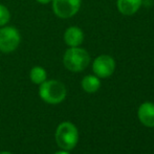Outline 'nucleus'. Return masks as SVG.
I'll return each mask as SVG.
<instances>
[{"mask_svg": "<svg viewBox=\"0 0 154 154\" xmlns=\"http://www.w3.org/2000/svg\"><path fill=\"white\" fill-rule=\"evenodd\" d=\"M55 154H69L68 152H66V151H59V152L55 153Z\"/></svg>", "mask_w": 154, "mask_h": 154, "instance_id": "14", "label": "nucleus"}, {"mask_svg": "<svg viewBox=\"0 0 154 154\" xmlns=\"http://www.w3.org/2000/svg\"><path fill=\"white\" fill-rule=\"evenodd\" d=\"M31 80L35 84H41L46 80V71L40 66H36L31 70Z\"/></svg>", "mask_w": 154, "mask_h": 154, "instance_id": "11", "label": "nucleus"}, {"mask_svg": "<svg viewBox=\"0 0 154 154\" xmlns=\"http://www.w3.org/2000/svg\"><path fill=\"white\" fill-rule=\"evenodd\" d=\"M11 14L4 5L0 4V26H4L10 21Z\"/></svg>", "mask_w": 154, "mask_h": 154, "instance_id": "12", "label": "nucleus"}, {"mask_svg": "<svg viewBox=\"0 0 154 154\" xmlns=\"http://www.w3.org/2000/svg\"><path fill=\"white\" fill-rule=\"evenodd\" d=\"M138 119L147 127H154V104L144 103L138 108Z\"/></svg>", "mask_w": 154, "mask_h": 154, "instance_id": "8", "label": "nucleus"}, {"mask_svg": "<svg viewBox=\"0 0 154 154\" xmlns=\"http://www.w3.org/2000/svg\"><path fill=\"white\" fill-rule=\"evenodd\" d=\"M37 1L39 2V3H42V4H47L49 3V2H51L53 0H37Z\"/></svg>", "mask_w": 154, "mask_h": 154, "instance_id": "13", "label": "nucleus"}, {"mask_svg": "<svg viewBox=\"0 0 154 154\" xmlns=\"http://www.w3.org/2000/svg\"><path fill=\"white\" fill-rule=\"evenodd\" d=\"M78 140L79 134L75 125L69 122H64L58 126L56 131V140L60 148L71 150L75 147Z\"/></svg>", "mask_w": 154, "mask_h": 154, "instance_id": "3", "label": "nucleus"}, {"mask_svg": "<svg viewBox=\"0 0 154 154\" xmlns=\"http://www.w3.org/2000/svg\"><path fill=\"white\" fill-rule=\"evenodd\" d=\"M0 154H13L11 152H6V151H3V152H0Z\"/></svg>", "mask_w": 154, "mask_h": 154, "instance_id": "15", "label": "nucleus"}, {"mask_svg": "<svg viewBox=\"0 0 154 154\" xmlns=\"http://www.w3.org/2000/svg\"><path fill=\"white\" fill-rule=\"evenodd\" d=\"M90 57L88 53L80 47H70L67 49L63 57L64 65L68 70L73 72L82 71L88 66Z\"/></svg>", "mask_w": 154, "mask_h": 154, "instance_id": "1", "label": "nucleus"}, {"mask_svg": "<svg viewBox=\"0 0 154 154\" xmlns=\"http://www.w3.org/2000/svg\"><path fill=\"white\" fill-rule=\"evenodd\" d=\"M20 44V35L17 29L4 26L0 29V51L4 54L13 53Z\"/></svg>", "mask_w": 154, "mask_h": 154, "instance_id": "4", "label": "nucleus"}, {"mask_svg": "<svg viewBox=\"0 0 154 154\" xmlns=\"http://www.w3.org/2000/svg\"><path fill=\"white\" fill-rule=\"evenodd\" d=\"M39 94L41 99L48 104H59L66 97V88L57 80L44 81L41 83Z\"/></svg>", "mask_w": 154, "mask_h": 154, "instance_id": "2", "label": "nucleus"}, {"mask_svg": "<svg viewBox=\"0 0 154 154\" xmlns=\"http://www.w3.org/2000/svg\"><path fill=\"white\" fill-rule=\"evenodd\" d=\"M64 40L68 46L78 47L82 44L84 40V34L81 29L77 26H71L66 29L64 34Z\"/></svg>", "mask_w": 154, "mask_h": 154, "instance_id": "7", "label": "nucleus"}, {"mask_svg": "<svg viewBox=\"0 0 154 154\" xmlns=\"http://www.w3.org/2000/svg\"><path fill=\"white\" fill-rule=\"evenodd\" d=\"M101 86V82L94 75H86L83 80H82V87L86 92H95Z\"/></svg>", "mask_w": 154, "mask_h": 154, "instance_id": "10", "label": "nucleus"}, {"mask_svg": "<svg viewBox=\"0 0 154 154\" xmlns=\"http://www.w3.org/2000/svg\"><path fill=\"white\" fill-rule=\"evenodd\" d=\"M51 2L55 14L62 19L75 16L81 6V0H53Z\"/></svg>", "mask_w": 154, "mask_h": 154, "instance_id": "5", "label": "nucleus"}, {"mask_svg": "<svg viewBox=\"0 0 154 154\" xmlns=\"http://www.w3.org/2000/svg\"><path fill=\"white\" fill-rule=\"evenodd\" d=\"M114 68H116V62L113 58L107 55L99 56L92 64L93 72L99 78L110 77L113 73Z\"/></svg>", "mask_w": 154, "mask_h": 154, "instance_id": "6", "label": "nucleus"}, {"mask_svg": "<svg viewBox=\"0 0 154 154\" xmlns=\"http://www.w3.org/2000/svg\"><path fill=\"white\" fill-rule=\"evenodd\" d=\"M142 5V0H118V8L124 15H133Z\"/></svg>", "mask_w": 154, "mask_h": 154, "instance_id": "9", "label": "nucleus"}]
</instances>
